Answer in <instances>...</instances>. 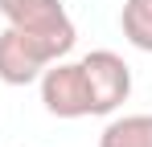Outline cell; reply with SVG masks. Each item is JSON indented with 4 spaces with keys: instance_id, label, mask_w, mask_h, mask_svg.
<instances>
[{
    "instance_id": "cell-1",
    "label": "cell",
    "mask_w": 152,
    "mask_h": 147,
    "mask_svg": "<svg viewBox=\"0 0 152 147\" xmlns=\"http://www.w3.org/2000/svg\"><path fill=\"white\" fill-rule=\"evenodd\" d=\"M0 12L17 33H25L41 49L45 61H62L78 41V29L62 0H0Z\"/></svg>"
},
{
    "instance_id": "cell-2",
    "label": "cell",
    "mask_w": 152,
    "mask_h": 147,
    "mask_svg": "<svg viewBox=\"0 0 152 147\" xmlns=\"http://www.w3.org/2000/svg\"><path fill=\"white\" fill-rule=\"evenodd\" d=\"M86 90H91V115H115L132 94V66L115 49H91L82 61Z\"/></svg>"
},
{
    "instance_id": "cell-3",
    "label": "cell",
    "mask_w": 152,
    "mask_h": 147,
    "mask_svg": "<svg viewBox=\"0 0 152 147\" xmlns=\"http://www.w3.org/2000/svg\"><path fill=\"white\" fill-rule=\"evenodd\" d=\"M37 86H41V102L53 119H86L91 115V90H86V74L78 61H66V57L50 61L37 78Z\"/></svg>"
},
{
    "instance_id": "cell-4",
    "label": "cell",
    "mask_w": 152,
    "mask_h": 147,
    "mask_svg": "<svg viewBox=\"0 0 152 147\" xmlns=\"http://www.w3.org/2000/svg\"><path fill=\"white\" fill-rule=\"evenodd\" d=\"M45 66L50 61L41 57V49L33 45L25 33H17L12 24L0 33V82L4 86H29V82L41 78Z\"/></svg>"
},
{
    "instance_id": "cell-5",
    "label": "cell",
    "mask_w": 152,
    "mask_h": 147,
    "mask_svg": "<svg viewBox=\"0 0 152 147\" xmlns=\"http://www.w3.org/2000/svg\"><path fill=\"white\" fill-rule=\"evenodd\" d=\"M99 147H152V115H119L103 127Z\"/></svg>"
},
{
    "instance_id": "cell-6",
    "label": "cell",
    "mask_w": 152,
    "mask_h": 147,
    "mask_svg": "<svg viewBox=\"0 0 152 147\" xmlns=\"http://www.w3.org/2000/svg\"><path fill=\"white\" fill-rule=\"evenodd\" d=\"M119 29H124L127 45H136L140 53H152V0H124Z\"/></svg>"
}]
</instances>
